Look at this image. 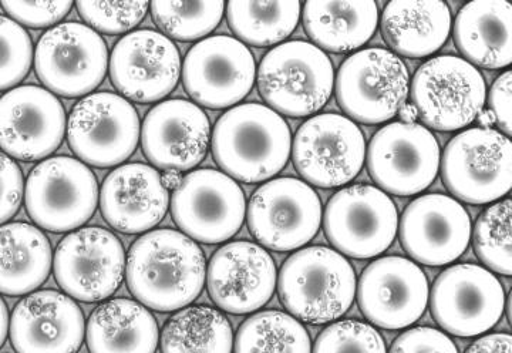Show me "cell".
Wrapping results in <instances>:
<instances>
[{"mask_svg": "<svg viewBox=\"0 0 512 353\" xmlns=\"http://www.w3.org/2000/svg\"><path fill=\"white\" fill-rule=\"evenodd\" d=\"M10 341L18 353H77L86 336L82 309L62 292L37 291L13 309Z\"/></svg>", "mask_w": 512, "mask_h": 353, "instance_id": "obj_25", "label": "cell"}, {"mask_svg": "<svg viewBox=\"0 0 512 353\" xmlns=\"http://www.w3.org/2000/svg\"><path fill=\"white\" fill-rule=\"evenodd\" d=\"M32 62L33 45L29 33L15 20L0 16V92L23 82Z\"/></svg>", "mask_w": 512, "mask_h": 353, "instance_id": "obj_37", "label": "cell"}, {"mask_svg": "<svg viewBox=\"0 0 512 353\" xmlns=\"http://www.w3.org/2000/svg\"><path fill=\"white\" fill-rule=\"evenodd\" d=\"M471 233L466 208L444 194L416 198L400 221L404 251L419 264L431 267L458 260L470 244Z\"/></svg>", "mask_w": 512, "mask_h": 353, "instance_id": "obj_23", "label": "cell"}, {"mask_svg": "<svg viewBox=\"0 0 512 353\" xmlns=\"http://www.w3.org/2000/svg\"><path fill=\"white\" fill-rule=\"evenodd\" d=\"M312 353H387L384 339L365 322L338 321L316 339Z\"/></svg>", "mask_w": 512, "mask_h": 353, "instance_id": "obj_38", "label": "cell"}, {"mask_svg": "<svg viewBox=\"0 0 512 353\" xmlns=\"http://www.w3.org/2000/svg\"><path fill=\"white\" fill-rule=\"evenodd\" d=\"M511 83V72L507 70L504 75L495 80L490 92V106L495 117V123L501 127L507 137H510L512 133Z\"/></svg>", "mask_w": 512, "mask_h": 353, "instance_id": "obj_43", "label": "cell"}, {"mask_svg": "<svg viewBox=\"0 0 512 353\" xmlns=\"http://www.w3.org/2000/svg\"><path fill=\"white\" fill-rule=\"evenodd\" d=\"M9 311L5 301L0 298V348L5 344L9 332Z\"/></svg>", "mask_w": 512, "mask_h": 353, "instance_id": "obj_46", "label": "cell"}, {"mask_svg": "<svg viewBox=\"0 0 512 353\" xmlns=\"http://www.w3.org/2000/svg\"><path fill=\"white\" fill-rule=\"evenodd\" d=\"M399 116L400 120H402V123L407 124L416 123V120L419 119V114H417L416 107L410 103H404L403 106L400 107Z\"/></svg>", "mask_w": 512, "mask_h": 353, "instance_id": "obj_47", "label": "cell"}, {"mask_svg": "<svg viewBox=\"0 0 512 353\" xmlns=\"http://www.w3.org/2000/svg\"><path fill=\"white\" fill-rule=\"evenodd\" d=\"M140 136L144 154L153 166L183 173L207 156L210 120L197 104L165 100L148 112Z\"/></svg>", "mask_w": 512, "mask_h": 353, "instance_id": "obj_24", "label": "cell"}, {"mask_svg": "<svg viewBox=\"0 0 512 353\" xmlns=\"http://www.w3.org/2000/svg\"><path fill=\"white\" fill-rule=\"evenodd\" d=\"M158 338L156 318L133 299L103 302L86 326L90 353H156Z\"/></svg>", "mask_w": 512, "mask_h": 353, "instance_id": "obj_28", "label": "cell"}, {"mask_svg": "<svg viewBox=\"0 0 512 353\" xmlns=\"http://www.w3.org/2000/svg\"><path fill=\"white\" fill-rule=\"evenodd\" d=\"M99 184L93 171L76 158H46L29 174L25 205L30 220L52 233L79 230L96 213Z\"/></svg>", "mask_w": 512, "mask_h": 353, "instance_id": "obj_5", "label": "cell"}, {"mask_svg": "<svg viewBox=\"0 0 512 353\" xmlns=\"http://www.w3.org/2000/svg\"><path fill=\"white\" fill-rule=\"evenodd\" d=\"M151 16L170 38L191 42L207 36L220 25L224 2H153Z\"/></svg>", "mask_w": 512, "mask_h": 353, "instance_id": "obj_35", "label": "cell"}, {"mask_svg": "<svg viewBox=\"0 0 512 353\" xmlns=\"http://www.w3.org/2000/svg\"><path fill=\"white\" fill-rule=\"evenodd\" d=\"M276 282L274 258L254 242H229L208 264V294L228 314L247 315L265 307L274 295Z\"/></svg>", "mask_w": 512, "mask_h": 353, "instance_id": "obj_22", "label": "cell"}, {"mask_svg": "<svg viewBox=\"0 0 512 353\" xmlns=\"http://www.w3.org/2000/svg\"><path fill=\"white\" fill-rule=\"evenodd\" d=\"M484 77L457 56H437L413 77L412 104L430 129L456 131L477 120L485 103Z\"/></svg>", "mask_w": 512, "mask_h": 353, "instance_id": "obj_7", "label": "cell"}, {"mask_svg": "<svg viewBox=\"0 0 512 353\" xmlns=\"http://www.w3.org/2000/svg\"><path fill=\"white\" fill-rule=\"evenodd\" d=\"M235 353H312L305 326L292 315L264 311L252 315L239 328Z\"/></svg>", "mask_w": 512, "mask_h": 353, "instance_id": "obj_34", "label": "cell"}, {"mask_svg": "<svg viewBox=\"0 0 512 353\" xmlns=\"http://www.w3.org/2000/svg\"><path fill=\"white\" fill-rule=\"evenodd\" d=\"M503 285L493 272L458 264L441 272L431 291V314L448 334L471 338L490 331L505 311Z\"/></svg>", "mask_w": 512, "mask_h": 353, "instance_id": "obj_17", "label": "cell"}, {"mask_svg": "<svg viewBox=\"0 0 512 353\" xmlns=\"http://www.w3.org/2000/svg\"><path fill=\"white\" fill-rule=\"evenodd\" d=\"M256 65L251 50L231 36H211L192 46L183 67L185 92L207 109L238 104L251 93Z\"/></svg>", "mask_w": 512, "mask_h": 353, "instance_id": "obj_18", "label": "cell"}, {"mask_svg": "<svg viewBox=\"0 0 512 353\" xmlns=\"http://www.w3.org/2000/svg\"><path fill=\"white\" fill-rule=\"evenodd\" d=\"M466 353H512V338L508 334L483 336Z\"/></svg>", "mask_w": 512, "mask_h": 353, "instance_id": "obj_44", "label": "cell"}, {"mask_svg": "<svg viewBox=\"0 0 512 353\" xmlns=\"http://www.w3.org/2000/svg\"><path fill=\"white\" fill-rule=\"evenodd\" d=\"M229 28L239 42L256 47L282 42L298 26L299 2H229L225 5Z\"/></svg>", "mask_w": 512, "mask_h": 353, "instance_id": "obj_33", "label": "cell"}, {"mask_svg": "<svg viewBox=\"0 0 512 353\" xmlns=\"http://www.w3.org/2000/svg\"><path fill=\"white\" fill-rule=\"evenodd\" d=\"M477 120L483 129H490V126L495 124V117L491 110H481V113L478 114Z\"/></svg>", "mask_w": 512, "mask_h": 353, "instance_id": "obj_48", "label": "cell"}, {"mask_svg": "<svg viewBox=\"0 0 512 353\" xmlns=\"http://www.w3.org/2000/svg\"><path fill=\"white\" fill-rule=\"evenodd\" d=\"M181 181H183V174H181L180 171L167 170L161 174V183H163V186L168 193H170V191L177 190Z\"/></svg>", "mask_w": 512, "mask_h": 353, "instance_id": "obj_45", "label": "cell"}, {"mask_svg": "<svg viewBox=\"0 0 512 353\" xmlns=\"http://www.w3.org/2000/svg\"><path fill=\"white\" fill-rule=\"evenodd\" d=\"M322 224V203L309 184L284 177L255 191L248 205V227L262 247L288 252L308 244Z\"/></svg>", "mask_w": 512, "mask_h": 353, "instance_id": "obj_13", "label": "cell"}, {"mask_svg": "<svg viewBox=\"0 0 512 353\" xmlns=\"http://www.w3.org/2000/svg\"><path fill=\"white\" fill-rule=\"evenodd\" d=\"M357 302L367 321L383 329H403L419 321L429 304V281L413 261L384 257L363 271Z\"/></svg>", "mask_w": 512, "mask_h": 353, "instance_id": "obj_21", "label": "cell"}, {"mask_svg": "<svg viewBox=\"0 0 512 353\" xmlns=\"http://www.w3.org/2000/svg\"><path fill=\"white\" fill-rule=\"evenodd\" d=\"M292 157L296 170L309 184L320 188L345 186L365 164V136L348 117L319 114L296 131Z\"/></svg>", "mask_w": 512, "mask_h": 353, "instance_id": "obj_16", "label": "cell"}, {"mask_svg": "<svg viewBox=\"0 0 512 353\" xmlns=\"http://www.w3.org/2000/svg\"><path fill=\"white\" fill-rule=\"evenodd\" d=\"M380 26L394 52L421 59L447 42L451 13L444 2H390L383 10Z\"/></svg>", "mask_w": 512, "mask_h": 353, "instance_id": "obj_29", "label": "cell"}, {"mask_svg": "<svg viewBox=\"0 0 512 353\" xmlns=\"http://www.w3.org/2000/svg\"><path fill=\"white\" fill-rule=\"evenodd\" d=\"M409 70L386 49L360 50L340 66L335 80L340 109L363 124L392 120L409 94Z\"/></svg>", "mask_w": 512, "mask_h": 353, "instance_id": "obj_8", "label": "cell"}, {"mask_svg": "<svg viewBox=\"0 0 512 353\" xmlns=\"http://www.w3.org/2000/svg\"><path fill=\"white\" fill-rule=\"evenodd\" d=\"M441 174L447 190L468 204H490L510 193L512 144L493 129L457 134L444 150Z\"/></svg>", "mask_w": 512, "mask_h": 353, "instance_id": "obj_6", "label": "cell"}, {"mask_svg": "<svg viewBox=\"0 0 512 353\" xmlns=\"http://www.w3.org/2000/svg\"><path fill=\"white\" fill-rule=\"evenodd\" d=\"M110 79L124 99L150 104L173 93L181 75L177 46L156 30H136L121 38L109 59Z\"/></svg>", "mask_w": 512, "mask_h": 353, "instance_id": "obj_19", "label": "cell"}, {"mask_svg": "<svg viewBox=\"0 0 512 353\" xmlns=\"http://www.w3.org/2000/svg\"><path fill=\"white\" fill-rule=\"evenodd\" d=\"M171 214L192 241L221 244L231 240L244 225L247 200L234 178L201 168L183 177L173 191Z\"/></svg>", "mask_w": 512, "mask_h": 353, "instance_id": "obj_10", "label": "cell"}, {"mask_svg": "<svg viewBox=\"0 0 512 353\" xmlns=\"http://www.w3.org/2000/svg\"><path fill=\"white\" fill-rule=\"evenodd\" d=\"M23 173L18 164L0 151V225L18 214L23 200Z\"/></svg>", "mask_w": 512, "mask_h": 353, "instance_id": "obj_42", "label": "cell"}, {"mask_svg": "<svg viewBox=\"0 0 512 353\" xmlns=\"http://www.w3.org/2000/svg\"><path fill=\"white\" fill-rule=\"evenodd\" d=\"M3 10L19 23L28 28H47L56 25L69 15L72 2H0Z\"/></svg>", "mask_w": 512, "mask_h": 353, "instance_id": "obj_40", "label": "cell"}, {"mask_svg": "<svg viewBox=\"0 0 512 353\" xmlns=\"http://www.w3.org/2000/svg\"><path fill=\"white\" fill-rule=\"evenodd\" d=\"M278 292L289 314L313 325L342 318L356 297V274L340 252L309 247L292 254L278 275Z\"/></svg>", "mask_w": 512, "mask_h": 353, "instance_id": "obj_3", "label": "cell"}, {"mask_svg": "<svg viewBox=\"0 0 512 353\" xmlns=\"http://www.w3.org/2000/svg\"><path fill=\"white\" fill-rule=\"evenodd\" d=\"M211 147L227 176L242 183H262L288 163L291 129L284 117L264 104H239L215 124Z\"/></svg>", "mask_w": 512, "mask_h": 353, "instance_id": "obj_2", "label": "cell"}, {"mask_svg": "<svg viewBox=\"0 0 512 353\" xmlns=\"http://www.w3.org/2000/svg\"><path fill=\"white\" fill-rule=\"evenodd\" d=\"M440 147L429 129L417 123L387 124L367 150V170L382 191L393 196H416L436 180Z\"/></svg>", "mask_w": 512, "mask_h": 353, "instance_id": "obj_15", "label": "cell"}, {"mask_svg": "<svg viewBox=\"0 0 512 353\" xmlns=\"http://www.w3.org/2000/svg\"><path fill=\"white\" fill-rule=\"evenodd\" d=\"M205 278L204 252L180 231H150L128 251V291L147 309L173 312L187 308L200 297Z\"/></svg>", "mask_w": 512, "mask_h": 353, "instance_id": "obj_1", "label": "cell"}, {"mask_svg": "<svg viewBox=\"0 0 512 353\" xmlns=\"http://www.w3.org/2000/svg\"><path fill=\"white\" fill-rule=\"evenodd\" d=\"M330 244L342 255L367 260L386 251L396 238L399 214L380 188L356 184L330 198L323 215Z\"/></svg>", "mask_w": 512, "mask_h": 353, "instance_id": "obj_12", "label": "cell"}, {"mask_svg": "<svg viewBox=\"0 0 512 353\" xmlns=\"http://www.w3.org/2000/svg\"><path fill=\"white\" fill-rule=\"evenodd\" d=\"M256 82L262 99L274 112L306 117L328 103L335 87V70L318 46L293 40L266 53Z\"/></svg>", "mask_w": 512, "mask_h": 353, "instance_id": "obj_4", "label": "cell"}, {"mask_svg": "<svg viewBox=\"0 0 512 353\" xmlns=\"http://www.w3.org/2000/svg\"><path fill=\"white\" fill-rule=\"evenodd\" d=\"M302 20L319 49L346 53L372 39L379 25V9L375 2H308Z\"/></svg>", "mask_w": 512, "mask_h": 353, "instance_id": "obj_31", "label": "cell"}, {"mask_svg": "<svg viewBox=\"0 0 512 353\" xmlns=\"http://www.w3.org/2000/svg\"><path fill=\"white\" fill-rule=\"evenodd\" d=\"M511 200L488 207L474 227L473 244L477 257L495 274L511 277Z\"/></svg>", "mask_w": 512, "mask_h": 353, "instance_id": "obj_36", "label": "cell"}, {"mask_svg": "<svg viewBox=\"0 0 512 353\" xmlns=\"http://www.w3.org/2000/svg\"><path fill=\"white\" fill-rule=\"evenodd\" d=\"M66 112L55 94L39 86H19L0 97V149L10 158L39 161L59 149Z\"/></svg>", "mask_w": 512, "mask_h": 353, "instance_id": "obj_20", "label": "cell"}, {"mask_svg": "<svg viewBox=\"0 0 512 353\" xmlns=\"http://www.w3.org/2000/svg\"><path fill=\"white\" fill-rule=\"evenodd\" d=\"M170 193L161 174L147 164H124L111 171L100 191L104 220L124 234H141L156 227L165 217Z\"/></svg>", "mask_w": 512, "mask_h": 353, "instance_id": "obj_26", "label": "cell"}, {"mask_svg": "<svg viewBox=\"0 0 512 353\" xmlns=\"http://www.w3.org/2000/svg\"><path fill=\"white\" fill-rule=\"evenodd\" d=\"M53 271L67 297L93 304L110 298L119 289L126 272V252L110 231L80 228L57 245Z\"/></svg>", "mask_w": 512, "mask_h": 353, "instance_id": "obj_14", "label": "cell"}, {"mask_svg": "<svg viewBox=\"0 0 512 353\" xmlns=\"http://www.w3.org/2000/svg\"><path fill=\"white\" fill-rule=\"evenodd\" d=\"M77 12L96 32L121 35L136 28L146 18L147 2H77Z\"/></svg>", "mask_w": 512, "mask_h": 353, "instance_id": "obj_39", "label": "cell"}, {"mask_svg": "<svg viewBox=\"0 0 512 353\" xmlns=\"http://www.w3.org/2000/svg\"><path fill=\"white\" fill-rule=\"evenodd\" d=\"M234 332L227 316L197 305L178 311L161 332L163 353H232Z\"/></svg>", "mask_w": 512, "mask_h": 353, "instance_id": "obj_32", "label": "cell"}, {"mask_svg": "<svg viewBox=\"0 0 512 353\" xmlns=\"http://www.w3.org/2000/svg\"><path fill=\"white\" fill-rule=\"evenodd\" d=\"M52 265V245L42 231L26 223L0 225V294H32L45 284Z\"/></svg>", "mask_w": 512, "mask_h": 353, "instance_id": "obj_30", "label": "cell"}, {"mask_svg": "<svg viewBox=\"0 0 512 353\" xmlns=\"http://www.w3.org/2000/svg\"><path fill=\"white\" fill-rule=\"evenodd\" d=\"M35 69L50 93L67 99L89 96L106 77L109 50L90 26L60 23L37 43Z\"/></svg>", "mask_w": 512, "mask_h": 353, "instance_id": "obj_9", "label": "cell"}, {"mask_svg": "<svg viewBox=\"0 0 512 353\" xmlns=\"http://www.w3.org/2000/svg\"><path fill=\"white\" fill-rule=\"evenodd\" d=\"M511 16L510 3L497 0L467 3L458 12L454 40L468 63L493 70L511 65Z\"/></svg>", "mask_w": 512, "mask_h": 353, "instance_id": "obj_27", "label": "cell"}, {"mask_svg": "<svg viewBox=\"0 0 512 353\" xmlns=\"http://www.w3.org/2000/svg\"><path fill=\"white\" fill-rule=\"evenodd\" d=\"M389 353H458L456 344L439 329L419 326L403 332Z\"/></svg>", "mask_w": 512, "mask_h": 353, "instance_id": "obj_41", "label": "cell"}, {"mask_svg": "<svg viewBox=\"0 0 512 353\" xmlns=\"http://www.w3.org/2000/svg\"><path fill=\"white\" fill-rule=\"evenodd\" d=\"M140 117L133 104L116 93L89 94L73 107L67 123L70 149L97 168L120 166L140 141Z\"/></svg>", "mask_w": 512, "mask_h": 353, "instance_id": "obj_11", "label": "cell"}]
</instances>
